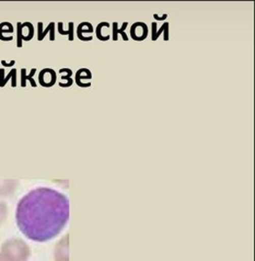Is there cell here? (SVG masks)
<instances>
[{
    "label": "cell",
    "instance_id": "cell-1",
    "mask_svg": "<svg viewBox=\"0 0 255 261\" xmlns=\"http://www.w3.org/2000/svg\"><path fill=\"white\" fill-rule=\"evenodd\" d=\"M16 220L19 229L31 241H50L67 225L68 198L50 188H36L19 201Z\"/></svg>",
    "mask_w": 255,
    "mask_h": 261
}]
</instances>
